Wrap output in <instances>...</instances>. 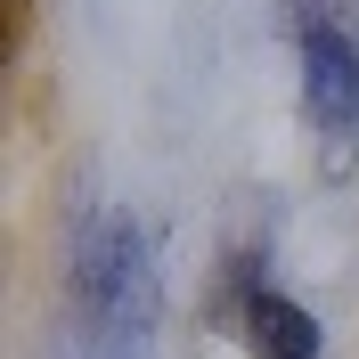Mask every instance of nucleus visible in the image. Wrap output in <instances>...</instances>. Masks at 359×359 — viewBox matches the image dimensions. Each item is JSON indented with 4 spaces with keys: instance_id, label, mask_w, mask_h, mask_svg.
Listing matches in <instances>:
<instances>
[{
    "instance_id": "f03ea898",
    "label": "nucleus",
    "mask_w": 359,
    "mask_h": 359,
    "mask_svg": "<svg viewBox=\"0 0 359 359\" xmlns=\"http://www.w3.org/2000/svg\"><path fill=\"white\" fill-rule=\"evenodd\" d=\"M302 107L327 139L359 131V41L335 17H302Z\"/></svg>"
},
{
    "instance_id": "f257e3e1",
    "label": "nucleus",
    "mask_w": 359,
    "mask_h": 359,
    "mask_svg": "<svg viewBox=\"0 0 359 359\" xmlns=\"http://www.w3.org/2000/svg\"><path fill=\"white\" fill-rule=\"evenodd\" d=\"M74 286H82L90 318L107 327V343H139V335H147V318H156V253H147V237H139L131 212L82 221Z\"/></svg>"
},
{
    "instance_id": "7ed1b4c3",
    "label": "nucleus",
    "mask_w": 359,
    "mask_h": 359,
    "mask_svg": "<svg viewBox=\"0 0 359 359\" xmlns=\"http://www.w3.org/2000/svg\"><path fill=\"white\" fill-rule=\"evenodd\" d=\"M245 343H253V359H318V351H327L318 318L302 311V302H286V294H253Z\"/></svg>"
}]
</instances>
